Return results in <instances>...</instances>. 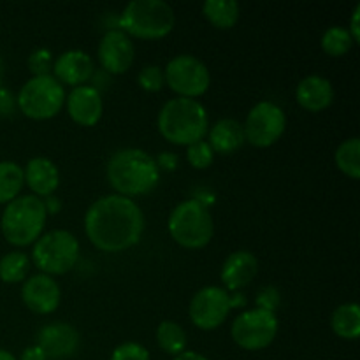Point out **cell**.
<instances>
[{"label": "cell", "mask_w": 360, "mask_h": 360, "mask_svg": "<svg viewBox=\"0 0 360 360\" xmlns=\"http://www.w3.org/2000/svg\"><path fill=\"white\" fill-rule=\"evenodd\" d=\"M144 224L139 204L118 193L98 197L84 213L88 241L105 253H120L136 246L144 234Z\"/></svg>", "instance_id": "6da1fadb"}, {"label": "cell", "mask_w": 360, "mask_h": 360, "mask_svg": "<svg viewBox=\"0 0 360 360\" xmlns=\"http://www.w3.org/2000/svg\"><path fill=\"white\" fill-rule=\"evenodd\" d=\"M160 174L155 157L141 148L115 151L105 165V176L115 193L130 199L153 192L160 181Z\"/></svg>", "instance_id": "7a4b0ae2"}, {"label": "cell", "mask_w": 360, "mask_h": 360, "mask_svg": "<svg viewBox=\"0 0 360 360\" xmlns=\"http://www.w3.org/2000/svg\"><path fill=\"white\" fill-rule=\"evenodd\" d=\"M157 129L165 141L176 146H190L204 141L210 130L206 105L197 98H169L158 111Z\"/></svg>", "instance_id": "3957f363"}, {"label": "cell", "mask_w": 360, "mask_h": 360, "mask_svg": "<svg viewBox=\"0 0 360 360\" xmlns=\"http://www.w3.org/2000/svg\"><path fill=\"white\" fill-rule=\"evenodd\" d=\"M46 220L48 213L41 197L21 193L4 207L0 217V231L9 245L25 248L34 245L41 238Z\"/></svg>", "instance_id": "277c9868"}, {"label": "cell", "mask_w": 360, "mask_h": 360, "mask_svg": "<svg viewBox=\"0 0 360 360\" xmlns=\"http://www.w3.org/2000/svg\"><path fill=\"white\" fill-rule=\"evenodd\" d=\"M120 30L129 37L155 39L167 37L176 25V13L164 0H132L120 14Z\"/></svg>", "instance_id": "5b68a950"}, {"label": "cell", "mask_w": 360, "mask_h": 360, "mask_svg": "<svg viewBox=\"0 0 360 360\" xmlns=\"http://www.w3.org/2000/svg\"><path fill=\"white\" fill-rule=\"evenodd\" d=\"M167 231L174 243L183 248H204L210 245L214 234V221L210 207L197 199L181 200L169 214Z\"/></svg>", "instance_id": "8992f818"}, {"label": "cell", "mask_w": 360, "mask_h": 360, "mask_svg": "<svg viewBox=\"0 0 360 360\" xmlns=\"http://www.w3.org/2000/svg\"><path fill=\"white\" fill-rule=\"evenodd\" d=\"M79 241L65 229H55L42 234L32 245L30 260L42 274L62 276L76 267L79 260Z\"/></svg>", "instance_id": "52a82bcc"}, {"label": "cell", "mask_w": 360, "mask_h": 360, "mask_svg": "<svg viewBox=\"0 0 360 360\" xmlns=\"http://www.w3.org/2000/svg\"><path fill=\"white\" fill-rule=\"evenodd\" d=\"M65 86L53 74L32 76L16 95V105L27 118L51 120L65 105Z\"/></svg>", "instance_id": "ba28073f"}, {"label": "cell", "mask_w": 360, "mask_h": 360, "mask_svg": "<svg viewBox=\"0 0 360 360\" xmlns=\"http://www.w3.org/2000/svg\"><path fill=\"white\" fill-rule=\"evenodd\" d=\"M165 84L176 94V97L199 98L210 90L211 72L206 63L195 55H176L164 69Z\"/></svg>", "instance_id": "9c48e42d"}, {"label": "cell", "mask_w": 360, "mask_h": 360, "mask_svg": "<svg viewBox=\"0 0 360 360\" xmlns=\"http://www.w3.org/2000/svg\"><path fill=\"white\" fill-rule=\"evenodd\" d=\"M278 330H280V320L276 313L253 308L236 316L231 326V336L243 350L259 352L273 345Z\"/></svg>", "instance_id": "30bf717a"}, {"label": "cell", "mask_w": 360, "mask_h": 360, "mask_svg": "<svg viewBox=\"0 0 360 360\" xmlns=\"http://www.w3.org/2000/svg\"><path fill=\"white\" fill-rule=\"evenodd\" d=\"M287 129V115L273 101H260L246 115L243 130L252 146L269 148L280 141Z\"/></svg>", "instance_id": "8fae6325"}, {"label": "cell", "mask_w": 360, "mask_h": 360, "mask_svg": "<svg viewBox=\"0 0 360 360\" xmlns=\"http://www.w3.org/2000/svg\"><path fill=\"white\" fill-rule=\"evenodd\" d=\"M231 313L229 292L220 285H207L195 292L188 306V316L200 330H214L225 323Z\"/></svg>", "instance_id": "7c38bea8"}, {"label": "cell", "mask_w": 360, "mask_h": 360, "mask_svg": "<svg viewBox=\"0 0 360 360\" xmlns=\"http://www.w3.org/2000/svg\"><path fill=\"white\" fill-rule=\"evenodd\" d=\"M98 62L102 70L111 76L125 74L136 60V46L132 37L120 28H111L102 35L97 49Z\"/></svg>", "instance_id": "4fadbf2b"}, {"label": "cell", "mask_w": 360, "mask_h": 360, "mask_svg": "<svg viewBox=\"0 0 360 360\" xmlns=\"http://www.w3.org/2000/svg\"><path fill=\"white\" fill-rule=\"evenodd\" d=\"M21 301L35 315H51L62 302V288L53 276L37 273L23 281Z\"/></svg>", "instance_id": "5bb4252c"}, {"label": "cell", "mask_w": 360, "mask_h": 360, "mask_svg": "<svg viewBox=\"0 0 360 360\" xmlns=\"http://www.w3.org/2000/svg\"><path fill=\"white\" fill-rule=\"evenodd\" d=\"M81 343V336L74 326L67 322H51L41 327L35 338V345L44 352L48 360H62L72 357Z\"/></svg>", "instance_id": "9a60e30c"}, {"label": "cell", "mask_w": 360, "mask_h": 360, "mask_svg": "<svg viewBox=\"0 0 360 360\" xmlns=\"http://www.w3.org/2000/svg\"><path fill=\"white\" fill-rule=\"evenodd\" d=\"M65 109L70 120L81 127H94L104 115V98L94 84L72 88L65 97Z\"/></svg>", "instance_id": "2e32d148"}, {"label": "cell", "mask_w": 360, "mask_h": 360, "mask_svg": "<svg viewBox=\"0 0 360 360\" xmlns=\"http://www.w3.org/2000/svg\"><path fill=\"white\" fill-rule=\"evenodd\" d=\"M51 72L63 86L69 84L76 88L81 84H88V81L94 79L95 63L90 53L83 49H67L56 56Z\"/></svg>", "instance_id": "e0dca14e"}, {"label": "cell", "mask_w": 360, "mask_h": 360, "mask_svg": "<svg viewBox=\"0 0 360 360\" xmlns=\"http://www.w3.org/2000/svg\"><path fill=\"white\" fill-rule=\"evenodd\" d=\"M259 273V260L248 250H236L224 260L220 269L221 287L232 294L241 292L255 280Z\"/></svg>", "instance_id": "ac0fdd59"}, {"label": "cell", "mask_w": 360, "mask_h": 360, "mask_svg": "<svg viewBox=\"0 0 360 360\" xmlns=\"http://www.w3.org/2000/svg\"><path fill=\"white\" fill-rule=\"evenodd\" d=\"M25 185L32 190V195L46 199L55 195L60 185V171L55 162L48 157H32L23 167Z\"/></svg>", "instance_id": "d6986e66"}, {"label": "cell", "mask_w": 360, "mask_h": 360, "mask_svg": "<svg viewBox=\"0 0 360 360\" xmlns=\"http://www.w3.org/2000/svg\"><path fill=\"white\" fill-rule=\"evenodd\" d=\"M295 101L309 112L326 111L334 102L333 83L326 76H319V74L302 77L295 88Z\"/></svg>", "instance_id": "ffe728a7"}, {"label": "cell", "mask_w": 360, "mask_h": 360, "mask_svg": "<svg viewBox=\"0 0 360 360\" xmlns=\"http://www.w3.org/2000/svg\"><path fill=\"white\" fill-rule=\"evenodd\" d=\"M246 143L243 123L234 118H221L207 130V144L214 155H231Z\"/></svg>", "instance_id": "44dd1931"}, {"label": "cell", "mask_w": 360, "mask_h": 360, "mask_svg": "<svg viewBox=\"0 0 360 360\" xmlns=\"http://www.w3.org/2000/svg\"><path fill=\"white\" fill-rule=\"evenodd\" d=\"M330 329L338 338L355 341L360 336V306L357 302H343L330 316Z\"/></svg>", "instance_id": "7402d4cb"}, {"label": "cell", "mask_w": 360, "mask_h": 360, "mask_svg": "<svg viewBox=\"0 0 360 360\" xmlns=\"http://www.w3.org/2000/svg\"><path fill=\"white\" fill-rule=\"evenodd\" d=\"M202 14L214 28L229 30L239 21L241 6L236 0H206L202 4Z\"/></svg>", "instance_id": "603a6c76"}, {"label": "cell", "mask_w": 360, "mask_h": 360, "mask_svg": "<svg viewBox=\"0 0 360 360\" xmlns=\"http://www.w3.org/2000/svg\"><path fill=\"white\" fill-rule=\"evenodd\" d=\"M23 186V167L13 160H0V204L6 206L20 197Z\"/></svg>", "instance_id": "cb8c5ba5"}, {"label": "cell", "mask_w": 360, "mask_h": 360, "mask_svg": "<svg viewBox=\"0 0 360 360\" xmlns=\"http://www.w3.org/2000/svg\"><path fill=\"white\" fill-rule=\"evenodd\" d=\"M155 336H157L158 348L165 354L172 355V357L183 354L186 350V345H188L185 329L174 320H164V322L158 323Z\"/></svg>", "instance_id": "d4e9b609"}, {"label": "cell", "mask_w": 360, "mask_h": 360, "mask_svg": "<svg viewBox=\"0 0 360 360\" xmlns=\"http://www.w3.org/2000/svg\"><path fill=\"white\" fill-rule=\"evenodd\" d=\"M32 260L21 250H13L0 259V280L4 283H23L30 273Z\"/></svg>", "instance_id": "484cf974"}, {"label": "cell", "mask_w": 360, "mask_h": 360, "mask_svg": "<svg viewBox=\"0 0 360 360\" xmlns=\"http://www.w3.org/2000/svg\"><path fill=\"white\" fill-rule=\"evenodd\" d=\"M334 162L345 176L352 179L360 178V139L357 136L348 137L338 146Z\"/></svg>", "instance_id": "4316f807"}, {"label": "cell", "mask_w": 360, "mask_h": 360, "mask_svg": "<svg viewBox=\"0 0 360 360\" xmlns=\"http://www.w3.org/2000/svg\"><path fill=\"white\" fill-rule=\"evenodd\" d=\"M354 39H352L350 32L343 25H333L327 28L320 39V46H322L323 53H327L333 58H340V56L347 55L352 48H354Z\"/></svg>", "instance_id": "83f0119b"}, {"label": "cell", "mask_w": 360, "mask_h": 360, "mask_svg": "<svg viewBox=\"0 0 360 360\" xmlns=\"http://www.w3.org/2000/svg\"><path fill=\"white\" fill-rule=\"evenodd\" d=\"M186 162L197 171H204V169H210L213 165L214 151L211 150L206 139L199 141V143L186 146Z\"/></svg>", "instance_id": "f1b7e54d"}, {"label": "cell", "mask_w": 360, "mask_h": 360, "mask_svg": "<svg viewBox=\"0 0 360 360\" xmlns=\"http://www.w3.org/2000/svg\"><path fill=\"white\" fill-rule=\"evenodd\" d=\"M137 84L143 88L148 94H157L164 88L165 77H164V69L160 65H144L143 69L137 74Z\"/></svg>", "instance_id": "f546056e"}, {"label": "cell", "mask_w": 360, "mask_h": 360, "mask_svg": "<svg viewBox=\"0 0 360 360\" xmlns=\"http://www.w3.org/2000/svg\"><path fill=\"white\" fill-rule=\"evenodd\" d=\"M55 55L48 48H37L28 55V70L32 76H48L53 70Z\"/></svg>", "instance_id": "4dcf8cb0"}, {"label": "cell", "mask_w": 360, "mask_h": 360, "mask_svg": "<svg viewBox=\"0 0 360 360\" xmlns=\"http://www.w3.org/2000/svg\"><path fill=\"white\" fill-rule=\"evenodd\" d=\"M109 360H151V355L144 345L136 343V341H125L112 350Z\"/></svg>", "instance_id": "1f68e13d"}, {"label": "cell", "mask_w": 360, "mask_h": 360, "mask_svg": "<svg viewBox=\"0 0 360 360\" xmlns=\"http://www.w3.org/2000/svg\"><path fill=\"white\" fill-rule=\"evenodd\" d=\"M281 304V294L276 287H264L260 288L255 297V308L266 309V311L276 313Z\"/></svg>", "instance_id": "d6a6232c"}, {"label": "cell", "mask_w": 360, "mask_h": 360, "mask_svg": "<svg viewBox=\"0 0 360 360\" xmlns=\"http://www.w3.org/2000/svg\"><path fill=\"white\" fill-rule=\"evenodd\" d=\"M16 109V95L11 90H7L2 84V86H0V116H2V118L13 116Z\"/></svg>", "instance_id": "836d02e7"}, {"label": "cell", "mask_w": 360, "mask_h": 360, "mask_svg": "<svg viewBox=\"0 0 360 360\" xmlns=\"http://www.w3.org/2000/svg\"><path fill=\"white\" fill-rule=\"evenodd\" d=\"M155 162H157V167L160 172H172L178 169L179 158L178 155L172 153V151H162V153H158V157L155 158Z\"/></svg>", "instance_id": "e575fe53"}, {"label": "cell", "mask_w": 360, "mask_h": 360, "mask_svg": "<svg viewBox=\"0 0 360 360\" xmlns=\"http://www.w3.org/2000/svg\"><path fill=\"white\" fill-rule=\"evenodd\" d=\"M359 18H360V4L354 7V13H352V18H350V27L348 28V32H350L352 39H354V42L357 44L360 41V27H359Z\"/></svg>", "instance_id": "d590c367"}, {"label": "cell", "mask_w": 360, "mask_h": 360, "mask_svg": "<svg viewBox=\"0 0 360 360\" xmlns=\"http://www.w3.org/2000/svg\"><path fill=\"white\" fill-rule=\"evenodd\" d=\"M18 360H48V359H46L44 352H42L37 345H32V347L25 348L23 354H21V357Z\"/></svg>", "instance_id": "8d00e7d4"}, {"label": "cell", "mask_w": 360, "mask_h": 360, "mask_svg": "<svg viewBox=\"0 0 360 360\" xmlns=\"http://www.w3.org/2000/svg\"><path fill=\"white\" fill-rule=\"evenodd\" d=\"M42 202H44L46 213L48 214H56L60 211V207H62V202H60L58 197H55V195L46 197V199H42Z\"/></svg>", "instance_id": "74e56055"}, {"label": "cell", "mask_w": 360, "mask_h": 360, "mask_svg": "<svg viewBox=\"0 0 360 360\" xmlns=\"http://www.w3.org/2000/svg\"><path fill=\"white\" fill-rule=\"evenodd\" d=\"M229 299H231V309L245 308L246 306V297L241 292H232V294H229Z\"/></svg>", "instance_id": "f35d334b"}, {"label": "cell", "mask_w": 360, "mask_h": 360, "mask_svg": "<svg viewBox=\"0 0 360 360\" xmlns=\"http://www.w3.org/2000/svg\"><path fill=\"white\" fill-rule=\"evenodd\" d=\"M172 360H210L206 355L199 354V352H193V350H185L183 354L176 355Z\"/></svg>", "instance_id": "ab89813d"}, {"label": "cell", "mask_w": 360, "mask_h": 360, "mask_svg": "<svg viewBox=\"0 0 360 360\" xmlns=\"http://www.w3.org/2000/svg\"><path fill=\"white\" fill-rule=\"evenodd\" d=\"M0 360H18V359L14 357V355L11 354V352H7V350H4V348H0Z\"/></svg>", "instance_id": "60d3db41"}, {"label": "cell", "mask_w": 360, "mask_h": 360, "mask_svg": "<svg viewBox=\"0 0 360 360\" xmlns=\"http://www.w3.org/2000/svg\"><path fill=\"white\" fill-rule=\"evenodd\" d=\"M0 86H2V60H0Z\"/></svg>", "instance_id": "b9f144b4"}]
</instances>
